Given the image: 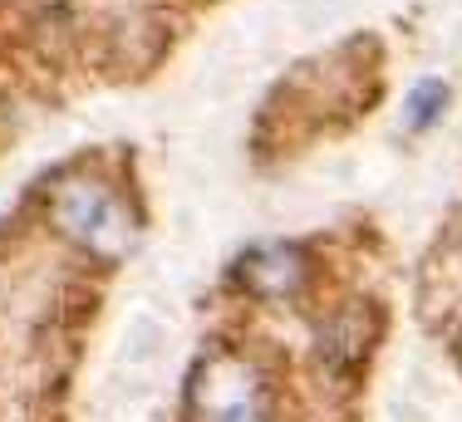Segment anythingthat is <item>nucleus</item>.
<instances>
[{
  "mask_svg": "<svg viewBox=\"0 0 462 422\" xmlns=\"http://www.w3.org/2000/svg\"><path fill=\"white\" fill-rule=\"evenodd\" d=\"M187 422H276V388L251 359L207 349L187 379Z\"/></svg>",
  "mask_w": 462,
  "mask_h": 422,
  "instance_id": "2",
  "label": "nucleus"
},
{
  "mask_svg": "<svg viewBox=\"0 0 462 422\" xmlns=\"http://www.w3.org/2000/svg\"><path fill=\"white\" fill-rule=\"evenodd\" d=\"M172 40V15L162 10H138V15H124L104 30V50H98V64H104L114 79H148L162 60H168Z\"/></svg>",
  "mask_w": 462,
  "mask_h": 422,
  "instance_id": "5",
  "label": "nucleus"
},
{
  "mask_svg": "<svg viewBox=\"0 0 462 422\" xmlns=\"http://www.w3.org/2000/svg\"><path fill=\"white\" fill-rule=\"evenodd\" d=\"M45 216L69 246H79L89 261L104 265V271L124 265L138 246L134 206H128V197L118 192V182L98 168L94 158H74L69 168H60L50 177Z\"/></svg>",
  "mask_w": 462,
  "mask_h": 422,
  "instance_id": "1",
  "label": "nucleus"
},
{
  "mask_svg": "<svg viewBox=\"0 0 462 422\" xmlns=\"http://www.w3.org/2000/svg\"><path fill=\"white\" fill-rule=\"evenodd\" d=\"M231 285L261 305H291L315 285V255L300 241H261L231 265Z\"/></svg>",
  "mask_w": 462,
  "mask_h": 422,
  "instance_id": "4",
  "label": "nucleus"
},
{
  "mask_svg": "<svg viewBox=\"0 0 462 422\" xmlns=\"http://www.w3.org/2000/svg\"><path fill=\"white\" fill-rule=\"evenodd\" d=\"M448 98H453V88H448L443 79H418L409 88V128L423 133L438 124V114H448Z\"/></svg>",
  "mask_w": 462,
  "mask_h": 422,
  "instance_id": "6",
  "label": "nucleus"
},
{
  "mask_svg": "<svg viewBox=\"0 0 462 422\" xmlns=\"http://www.w3.org/2000/svg\"><path fill=\"white\" fill-rule=\"evenodd\" d=\"M379 339H383V305L379 299H369V295L339 299L320 325H315V359H320V369L329 379L355 388L365 379Z\"/></svg>",
  "mask_w": 462,
  "mask_h": 422,
  "instance_id": "3",
  "label": "nucleus"
}]
</instances>
